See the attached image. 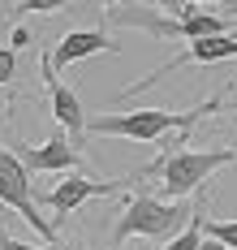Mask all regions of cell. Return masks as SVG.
<instances>
[{
  "label": "cell",
  "mask_w": 237,
  "mask_h": 250,
  "mask_svg": "<svg viewBox=\"0 0 237 250\" xmlns=\"http://www.w3.org/2000/svg\"><path fill=\"white\" fill-rule=\"evenodd\" d=\"M224 108V95H211L198 108H134V112H99L86 117V134L95 138H125V143H159L173 129H194L203 117H216Z\"/></svg>",
  "instance_id": "6da1fadb"
},
{
  "label": "cell",
  "mask_w": 237,
  "mask_h": 250,
  "mask_svg": "<svg viewBox=\"0 0 237 250\" xmlns=\"http://www.w3.org/2000/svg\"><path fill=\"white\" fill-rule=\"evenodd\" d=\"M229 164H237L233 147H203V151L177 147V151H159L151 164L130 173V186L134 181H159V199H185L198 186H207L211 173H220Z\"/></svg>",
  "instance_id": "7a4b0ae2"
},
{
  "label": "cell",
  "mask_w": 237,
  "mask_h": 250,
  "mask_svg": "<svg viewBox=\"0 0 237 250\" xmlns=\"http://www.w3.org/2000/svg\"><path fill=\"white\" fill-rule=\"evenodd\" d=\"M194 216V207H181L177 199H159V194H130L117 225H112V250H121L130 237H151V242H168L173 233H181L185 220Z\"/></svg>",
  "instance_id": "3957f363"
},
{
  "label": "cell",
  "mask_w": 237,
  "mask_h": 250,
  "mask_svg": "<svg viewBox=\"0 0 237 250\" xmlns=\"http://www.w3.org/2000/svg\"><path fill=\"white\" fill-rule=\"evenodd\" d=\"M0 203L4 207H13L22 220H26L43 242H56V229L39 216V207H35V190H30V168L26 160L18 155V151L0 147Z\"/></svg>",
  "instance_id": "277c9868"
},
{
  "label": "cell",
  "mask_w": 237,
  "mask_h": 250,
  "mask_svg": "<svg viewBox=\"0 0 237 250\" xmlns=\"http://www.w3.org/2000/svg\"><path fill=\"white\" fill-rule=\"evenodd\" d=\"M229 56H237V35L229 30V35H207V39H190L177 56H168L164 65H159L156 74H147L142 82H134V86H125L117 100H130V95H142L147 86H156V82H164L168 74H177L181 65H216V61H229Z\"/></svg>",
  "instance_id": "5b68a950"
},
{
  "label": "cell",
  "mask_w": 237,
  "mask_h": 250,
  "mask_svg": "<svg viewBox=\"0 0 237 250\" xmlns=\"http://www.w3.org/2000/svg\"><path fill=\"white\" fill-rule=\"evenodd\" d=\"M125 186H130V177H117V181H95V177H82V173H60V181L43 194V203L52 207L56 216H74V211H82L91 199L117 194V190H125Z\"/></svg>",
  "instance_id": "8992f818"
},
{
  "label": "cell",
  "mask_w": 237,
  "mask_h": 250,
  "mask_svg": "<svg viewBox=\"0 0 237 250\" xmlns=\"http://www.w3.org/2000/svg\"><path fill=\"white\" fill-rule=\"evenodd\" d=\"M39 74H43V86H48V95H52V117L56 125L65 129V138L78 147L82 138H86V112H82V100L74 95V86H65L60 74H56L52 65V52L48 56H39Z\"/></svg>",
  "instance_id": "52a82bcc"
},
{
  "label": "cell",
  "mask_w": 237,
  "mask_h": 250,
  "mask_svg": "<svg viewBox=\"0 0 237 250\" xmlns=\"http://www.w3.org/2000/svg\"><path fill=\"white\" fill-rule=\"evenodd\" d=\"M18 155L26 160L30 173H78L82 164H86V160H82V151L74 147L65 134H52L48 143H39L35 151L26 147V151H18Z\"/></svg>",
  "instance_id": "ba28073f"
},
{
  "label": "cell",
  "mask_w": 237,
  "mask_h": 250,
  "mask_svg": "<svg viewBox=\"0 0 237 250\" xmlns=\"http://www.w3.org/2000/svg\"><path fill=\"white\" fill-rule=\"evenodd\" d=\"M95 52H121V43L108 39L104 30H95V26H78V30L60 35V43L52 48V65L65 69V65H78V61L95 56Z\"/></svg>",
  "instance_id": "9c48e42d"
},
{
  "label": "cell",
  "mask_w": 237,
  "mask_h": 250,
  "mask_svg": "<svg viewBox=\"0 0 237 250\" xmlns=\"http://www.w3.org/2000/svg\"><path fill=\"white\" fill-rule=\"evenodd\" d=\"M203 237H207V216H203V203H194V216L185 220L181 233H173V237L164 242V250H198Z\"/></svg>",
  "instance_id": "30bf717a"
},
{
  "label": "cell",
  "mask_w": 237,
  "mask_h": 250,
  "mask_svg": "<svg viewBox=\"0 0 237 250\" xmlns=\"http://www.w3.org/2000/svg\"><path fill=\"white\" fill-rule=\"evenodd\" d=\"M207 237H216L229 250H237V220H207Z\"/></svg>",
  "instance_id": "8fae6325"
},
{
  "label": "cell",
  "mask_w": 237,
  "mask_h": 250,
  "mask_svg": "<svg viewBox=\"0 0 237 250\" xmlns=\"http://www.w3.org/2000/svg\"><path fill=\"white\" fill-rule=\"evenodd\" d=\"M18 13H60L69 9V0H13Z\"/></svg>",
  "instance_id": "7c38bea8"
},
{
  "label": "cell",
  "mask_w": 237,
  "mask_h": 250,
  "mask_svg": "<svg viewBox=\"0 0 237 250\" xmlns=\"http://www.w3.org/2000/svg\"><path fill=\"white\" fill-rule=\"evenodd\" d=\"M0 250H69V246H60V242H43V246L18 242V237H9V233H4V220H0Z\"/></svg>",
  "instance_id": "4fadbf2b"
},
{
  "label": "cell",
  "mask_w": 237,
  "mask_h": 250,
  "mask_svg": "<svg viewBox=\"0 0 237 250\" xmlns=\"http://www.w3.org/2000/svg\"><path fill=\"white\" fill-rule=\"evenodd\" d=\"M18 74V52L13 48H0V86H9Z\"/></svg>",
  "instance_id": "5bb4252c"
},
{
  "label": "cell",
  "mask_w": 237,
  "mask_h": 250,
  "mask_svg": "<svg viewBox=\"0 0 237 250\" xmlns=\"http://www.w3.org/2000/svg\"><path fill=\"white\" fill-rule=\"evenodd\" d=\"M30 43H35V30H30V26H18V30H13V39H9V48H13V52L30 48Z\"/></svg>",
  "instance_id": "9a60e30c"
},
{
  "label": "cell",
  "mask_w": 237,
  "mask_h": 250,
  "mask_svg": "<svg viewBox=\"0 0 237 250\" xmlns=\"http://www.w3.org/2000/svg\"><path fill=\"white\" fill-rule=\"evenodd\" d=\"M156 9H164L168 18H181V13L190 9V4H185V0H156Z\"/></svg>",
  "instance_id": "2e32d148"
},
{
  "label": "cell",
  "mask_w": 237,
  "mask_h": 250,
  "mask_svg": "<svg viewBox=\"0 0 237 250\" xmlns=\"http://www.w3.org/2000/svg\"><path fill=\"white\" fill-rule=\"evenodd\" d=\"M117 4H125V0H78V9H117Z\"/></svg>",
  "instance_id": "e0dca14e"
},
{
  "label": "cell",
  "mask_w": 237,
  "mask_h": 250,
  "mask_svg": "<svg viewBox=\"0 0 237 250\" xmlns=\"http://www.w3.org/2000/svg\"><path fill=\"white\" fill-rule=\"evenodd\" d=\"M233 35H237V18H233Z\"/></svg>",
  "instance_id": "ac0fdd59"
}]
</instances>
